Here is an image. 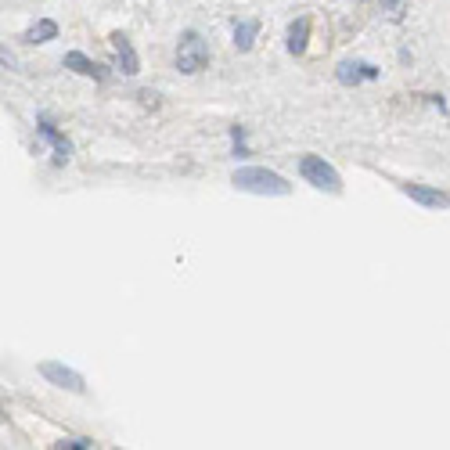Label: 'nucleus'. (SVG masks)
Listing matches in <instances>:
<instances>
[{
  "label": "nucleus",
  "mask_w": 450,
  "mask_h": 450,
  "mask_svg": "<svg viewBox=\"0 0 450 450\" xmlns=\"http://www.w3.org/2000/svg\"><path fill=\"white\" fill-rule=\"evenodd\" d=\"M256 33H259V22H252V18L238 22V25H234V47H238V51H249L252 40H256Z\"/></svg>",
  "instance_id": "nucleus-11"
},
{
  "label": "nucleus",
  "mask_w": 450,
  "mask_h": 450,
  "mask_svg": "<svg viewBox=\"0 0 450 450\" xmlns=\"http://www.w3.org/2000/svg\"><path fill=\"white\" fill-rule=\"evenodd\" d=\"M234 188L238 191H249V195H292V184L274 173V169H263V166H245L234 173Z\"/></svg>",
  "instance_id": "nucleus-1"
},
{
  "label": "nucleus",
  "mask_w": 450,
  "mask_h": 450,
  "mask_svg": "<svg viewBox=\"0 0 450 450\" xmlns=\"http://www.w3.org/2000/svg\"><path fill=\"white\" fill-rule=\"evenodd\" d=\"M112 51H115V69L123 72V76H137V72H141L137 51H134V44H130L123 33H112Z\"/></svg>",
  "instance_id": "nucleus-5"
},
{
  "label": "nucleus",
  "mask_w": 450,
  "mask_h": 450,
  "mask_svg": "<svg viewBox=\"0 0 450 450\" xmlns=\"http://www.w3.org/2000/svg\"><path fill=\"white\" fill-rule=\"evenodd\" d=\"M205 65H209V44L195 33V29H188V33L176 40V69L184 76H198Z\"/></svg>",
  "instance_id": "nucleus-2"
},
{
  "label": "nucleus",
  "mask_w": 450,
  "mask_h": 450,
  "mask_svg": "<svg viewBox=\"0 0 450 450\" xmlns=\"http://www.w3.org/2000/svg\"><path fill=\"white\" fill-rule=\"evenodd\" d=\"M65 69H72V72H79V76H86V79H105L108 72H105V65H98V62H90V58L83 54V51H69L65 54Z\"/></svg>",
  "instance_id": "nucleus-8"
},
{
  "label": "nucleus",
  "mask_w": 450,
  "mask_h": 450,
  "mask_svg": "<svg viewBox=\"0 0 450 450\" xmlns=\"http://www.w3.org/2000/svg\"><path fill=\"white\" fill-rule=\"evenodd\" d=\"M382 8H389V11H393V8H400V0H382Z\"/></svg>",
  "instance_id": "nucleus-15"
},
{
  "label": "nucleus",
  "mask_w": 450,
  "mask_h": 450,
  "mask_svg": "<svg viewBox=\"0 0 450 450\" xmlns=\"http://www.w3.org/2000/svg\"><path fill=\"white\" fill-rule=\"evenodd\" d=\"M40 137L54 148V162L58 166H62V162H69V155H72V144L62 137V134H58L54 130V123H51V119H40Z\"/></svg>",
  "instance_id": "nucleus-7"
},
{
  "label": "nucleus",
  "mask_w": 450,
  "mask_h": 450,
  "mask_svg": "<svg viewBox=\"0 0 450 450\" xmlns=\"http://www.w3.org/2000/svg\"><path fill=\"white\" fill-rule=\"evenodd\" d=\"M335 76H339V83H342V86H356L360 79H375V76H378V69H375V65H368V62H342V65L335 69Z\"/></svg>",
  "instance_id": "nucleus-9"
},
{
  "label": "nucleus",
  "mask_w": 450,
  "mask_h": 450,
  "mask_svg": "<svg viewBox=\"0 0 450 450\" xmlns=\"http://www.w3.org/2000/svg\"><path fill=\"white\" fill-rule=\"evenodd\" d=\"M58 446H69V450H83V446H94V443H90V439H62V443H58Z\"/></svg>",
  "instance_id": "nucleus-14"
},
{
  "label": "nucleus",
  "mask_w": 450,
  "mask_h": 450,
  "mask_svg": "<svg viewBox=\"0 0 450 450\" xmlns=\"http://www.w3.org/2000/svg\"><path fill=\"white\" fill-rule=\"evenodd\" d=\"M40 375H44L51 385H58V389H69V393H86L83 375H76V371L65 368V364H58V360H44V364H40Z\"/></svg>",
  "instance_id": "nucleus-4"
},
{
  "label": "nucleus",
  "mask_w": 450,
  "mask_h": 450,
  "mask_svg": "<svg viewBox=\"0 0 450 450\" xmlns=\"http://www.w3.org/2000/svg\"><path fill=\"white\" fill-rule=\"evenodd\" d=\"M307 44H310V18H295V22L288 25L285 47H288V54H303Z\"/></svg>",
  "instance_id": "nucleus-10"
},
{
  "label": "nucleus",
  "mask_w": 450,
  "mask_h": 450,
  "mask_svg": "<svg viewBox=\"0 0 450 450\" xmlns=\"http://www.w3.org/2000/svg\"><path fill=\"white\" fill-rule=\"evenodd\" d=\"M299 173H303L314 188H321V191H328V195H339V191H342L339 173L328 166L321 155H303V162H299Z\"/></svg>",
  "instance_id": "nucleus-3"
},
{
  "label": "nucleus",
  "mask_w": 450,
  "mask_h": 450,
  "mask_svg": "<svg viewBox=\"0 0 450 450\" xmlns=\"http://www.w3.org/2000/svg\"><path fill=\"white\" fill-rule=\"evenodd\" d=\"M404 195L414 198L418 205H429V209H446V205H450V198H446L443 191L429 188V184H404Z\"/></svg>",
  "instance_id": "nucleus-6"
},
{
  "label": "nucleus",
  "mask_w": 450,
  "mask_h": 450,
  "mask_svg": "<svg viewBox=\"0 0 450 450\" xmlns=\"http://www.w3.org/2000/svg\"><path fill=\"white\" fill-rule=\"evenodd\" d=\"M231 141H234V155L245 159V155H249V148H245V130H242V127H231Z\"/></svg>",
  "instance_id": "nucleus-13"
},
{
  "label": "nucleus",
  "mask_w": 450,
  "mask_h": 450,
  "mask_svg": "<svg viewBox=\"0 0 450 450\" xmlns=\"http://www.w3.org/2000/svg\"><path fill=\"white\" fill-rule=\"evenodd\" d=\"M54 37H58V25H54L51 18L37 22V25L25 33V40H29V44H47V40H54Z\"/></svg>",
  "instance_id": "nucleus-12"
}]
</instances>
